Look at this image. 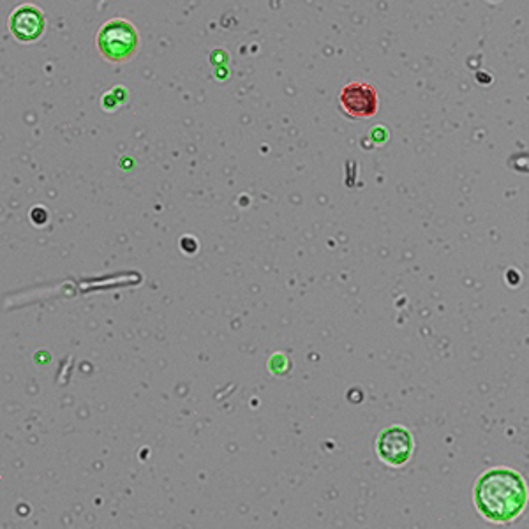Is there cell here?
Returning <instances> with one entry per match:
<instances>
[{"mask_svg":"<svg viewBox=\"0 0 529 529\" xmlns=\"http://www.w3.org/2000/svg\"><path fill=\"white\" fill-rule=\"evenodd\" d=\"M478 514L494 524H508L521 517L528 505V485L510 468H492L478 478L473 491Z\"/></svg>","mask_w":529,"mask_h":529,"instance_id":"cell-1","label":"cell"},{"mask_svg":"<svg viewBox=\"0 0 529 529\" xmlns=\"http://www.w3.org/2000/svg\"><path fill=\"white\" fill-rule=\"evenodd\" d=\"M140 46V36L135 25L124 18H113L106 22L97 34V48L110 62H126L135 57Z\"/></svg>","mask_w":529,"mask_h":529,"instance_id":"cell-2","label":"cell"},{"mask_svg":"<svg viewBox=\"0 0 529 529\" xmlns=\"http://www.w3.org/2000/svg\"><path fill=\"white\" fill-rule=\"evenodd\" d=\"M413 448H415L413 434L403 425H392L383 429L376 441V452L380 455L381 461L394 468L404 466L410 461Z\"/></svg>","mask_w":529,"mask_h":529,"instance_id":"cell-3","label":"cell"},{"mask_svg":"<svg viewBox=\"0 0 529 529\" xmlns=\"http://www.w3.org/2000/svg\"><path fill=\"white\" fill-rule=\"evenodd\" d=\"M341 106L344 112L355 119H369L378 113L380 99L373 85L366 82H353L341 90Z\"/></svg>","mask_w":529,"mask_h":529,"instance_id":"cell-4","label":"cell"},{"mask_svg":"<svg viewBox=\"0 0 529 529\" xmlns=\"http://www.w3.org/2000/svg\"><path fill=\"white\" fill-rule=\"evenodd\" d=\"M46 29L45 15L32 4H23L9 16V30L18 41L32 43L43 36Z\"/></svg>","mask_w":529,"mask_h":529,"instance_id":"cell-5","label":"cell"}]
</instances>
